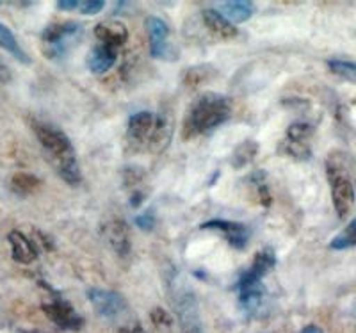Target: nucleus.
Segmentation results:
<instances>
[{
	"mask_svg": "<svg viewBox=\"0 0 356 333\" xmlns=\"http://www.w3.org/2000/svg\"><path fill=\"white\" fill-rule=\"evenodd\" d=\"M203 24L207 25V29L211 31L216 36L222 38V40H232V38L237 36V29L232 24L228 18H225L218 9H205L202 13Z\"/></svg>",
	"mask_w": 356,
	"mask_h": 333,
	"instance_id": "15",
	"label": "nucleus"
},
{
	"mask_svg": "<svg viewBox=\"0 0 356 333\" xmlns=\"http://www.w3.org/2000/svg\"><path fill=\"white\" fill-rule=\"evenodd\" d=\"M106 8V2L104 0H86V2H81V8L79 11L82 15H97L102 9Z\"/></svg>",
	"mask_w": 356,
	"mask_h": 333,
	"instance_id": "26",
	"label": "nucleus"
},
{
	"mask_svg": "<svg viewBox=\"0 0 356 333\" xmlns=\"http://www.w3.org/2000/svg\"><path fill=\"white\" fill-rule=\"evenodd\" d=\"M95 36L100 43H106L111 47H122L129 40V29L120 20H106L95 27Z\"/></svg>",
	"mask_w": 356,
	"mask_h": 333,
	"instance_id": "13",
	"label": "nucleus"
},
{
	"mask_svg": "<svg viewBox=\"0 0 356 333\" xmlns=\"http://www.w3.org/2000/svg\"><path fill=\"white\" fill-rule=\"evenodd\" d=\"M0 47H2L6 52L11 54V56L15 57L17 61H20L22 65H31V57H29L27 52L22 49V45L18 43L17 38H15L11 29L4 24H0Z\"/></svg>",
	"mask_w": 356,
	"mask_h": 333,
	"instance_id": "17",
	"label": "nucleus"
},
{
	"mask_svg": "<svg viewBox=\"0 0 356 333\" xmlns=\"http://www.w3.org/2000/svg\"><path fill=\"white\" fill-rule=\"evenodd\" d=\"M118 333H146V332L143 330V326L139 325L138 321H134V323H129V325L122 326V328L118 330Z\"/></svg>",
	"mask_w": 356,
	"mask_h": 333,
	"instance_id": "29",
	"label": "nucleus"
},
{
	"mask_svg": "<svg viewBox=\"0 0 356 333\" xmlns=\"http://www.w3.org/2000/svg\"><path fill=\"white\" fill-rule=\"evenodd\" d=\"M328 68L333 74L339 77L346 79L348 82L356 84V63L355 61H344V59H330Z\"/></svg>",
	"mask_w": 356,
	"mask_h": 333,
	"instance_id": "21",
	"label": "nucleus"
},
{
	"mask_svg": "<svg viewBox=\"0 0 356 333\" xmlns=\"http://www.w3.org/2000/svg\"><path fill=\"white\" fill-rule=\"evenodd\" d=\"M237 293H239L241 307L244 312H257L266 298V289L260 278L253 277L251 273L244 271L237 282Z\"/></svg>",
	"mask_w": 356,
	"mask_h": 333,
	"instance_id": "9",
	"label": "nucleus"
},
{
	"mask_svg": "<svg viewBox=\"0 0 356 333\" xmlns=\"http://www.w3.org/2000/svg\"><path fill=\"white\" fill-rule=\"evenodd\" d=\"M118 59V49L116 47L106 45V43H98L88 56V66L95 75L107 74Z\"/></svg>",
	"mask_w": 356,
	"mask_h": 333,
	"instance_id": "14",
	"label": "nucleus"
},
{
	"mask_svg": "<svg viewBox=\"0 0 356 333\" xmlns=\"http://www.w3.org/2000/svg\"><path fill=\"white\" fill-rule=\"evenodd\" d=\"M11 186L13 189L20 195H27V193H33L36 187H40V179L31 173H17V175L11 179Z\"/></svg>",
	"mask_w": 356,
	"mask_h": 333,
	"instance_id": "22",
	"label": "nucleus"
},
{
	"mask_svg": "<svg viewBox=\"0 0 356 333\" xmlns=\"http://www.w3.org/2000/svg\"><path fill=\"white\" fill-rule=\"evenodd\" d=\"M314 134V127L307 122H298L292 123L287 129V139L298 143H308V139Z\"/></svg>",
	"mask_w": 356,
	"mask_h": 333,
	"instance_id": "23",
	"label": "nucleus"
},
{
	"mask_svg": "<svg viewBox=\"0 0 356 333\" xmlns=\"http://www.w3.org/2000/svg\"><path fill=\"white\" fill-rule=\"evenodd\" d=\"M202 230H216L221 232L225 239L230 243L232 248L235 250H244L246 248L248 241H250V230L248 227L241 223H235V221H227V220H211L205 221V223L200 225Z\"/></svg>",
	"mask_w": 356,
	"mask_h": 333,
	"instance_id": "10",
	"label": "nucleus"
},
{
	"mask_svg": "<svg viewBox=\"0 0 356 333\" xmlns=\"http://www.w3.org/2000/svg\"><path fill=\"white\" fill-rule=\"evenodd\" d=\"M282 150L294 159H310L312 155L310 145H308V143H298L291 141V139H285V143L282 145Z\"/></svg>",
	"mask_w": 356,
	"mask_h": 333,
	"instance_id": "24",
	"label": "nucleus"
},
{
	"mask_svg": "<svg viewBox=\"0 0 356 333\" xmlns=\"http://www.w3.org/2000/svg\"><path fill=\"white\" fill-rule=\"evenodd\" d=\"M355 246H356V218L353 221H349L348 227L340 232L339 236H335L332 241H330V248L339 250V252L355 248Z\"/></svg>",
	"mask_w": 356,
	"mask_h": 333,
	"instance_id": "19",
	"label": "nucleus"
},
{
	"mask_svg": "<svg viewBox=\"0 0 356 333\" xmlns=\"http://www.w3.org/2000/svg\"><path fill=\"white\" fill-rule=\"evenodd\" d=\"M301 333H323V328H319L316 325H308L301 330Z\"/></svg>",
	"mask_w": 356,
	"mask_h": 333,
	"instance_id": "32",
	"label": "nucleus"
},
{
	"mask_svg": "<svg viewBox=\"0 0 356 333\" xmlns=\"http://www.w3.org/2000/svg\"><path fill=\"white\" fill-rule=\"evenodd\" d=\"M41 309H43V312L47 314V317L54 325L59 326L61 330H66V332H79L84 326V319L63 298L56 296L54 300L43 303Z\"/></svg>",
	"mask_w": 356,
	"mask_h": 333,
	"instance_id": "7",
	"label": "nucleus"
},
{
	"mask_svg": "<svg viewBox=\"0 0 356 333\" xmlns=\"http://www.w3.org/2000/svg\"><path fill=\"white\" fill-rule=\"evenodd\" d=\"M82 36V25L77 22H61L52 24L44 29L41 34L43 41V52L50 59H63Z\"/></svg>",
	"mask_w": 356,
	"mask_h": 333,
	"instance_id": "4",
	"label": "nucleus"
},
{
	"mask_svg": "<svg viewBox=\"0 0 356 333\" xmlns=\"http://www.w3.org/2000/svg\"><path fill=\"white\" fill-rule=\"evenodd\" d=\"M184 333H202V332H184Z\"/></svg>",
	"mask_w": 356,
	"mask_h": 333,
	"instance_id": "33",
	"label": "nucleus"
},
{
	"mask_svg": "<svg viewBox=\"0 0 356 333\" xmlns=\"http://www.w3.org/2000/svg\"><path fill=\"white\" fill-rule=\"evenodd\" d=\"M9 81H11V70H9V66L0 57V84H6Z\"/></svg>",
	"mask_w": 356,
	"mask_h": 333,
	"instance_id": "30",
	"label": "nucleus"
},
{
	"mask_svg": "<svg viewBox=\"0 0 356 333\" xmlns=\"http://www.w3.org/2000/svg\"><path fill=\"white\" fill-rule=\"evenodd\" d=\"M33 130L44 150L47 161L56 170V173L68 186H79L82 182V171L79 166L77 154L72 141L61 129L44 122H34Z\"/></svg>",
	"mask_w": 356,
	"mask_h": 333,
	"instance_id": "1",
	"label": "nucleus"
},
{
	"mask_svg": "<svg viewBox=\"0 0 356 333\" xmlns=\"http://www.w3.org/2000/svg\"><path fill=\"white\" fill-rule=\"evenodd\" d=\"M88 300L91 301L95 312L104 319H118V317L129 312L127 300L116 291L91 287L88 291Z\"/></svg>",
	"mask_w": 356,
	"mask_h": 333,
	"instance_id": "6",
	"label": "nucleus"
},
{
	"mask_svg": "<svg viewBox=\"0 0 356 333\" xmlns=\"http://www.w3.org/2000/svg\"><path fill=\"white\" fill-rule=\"evenodd\" d=\"M102 237L106 239V243L109 244V248L113 250L116 255L123 257V259L129 257L132 243H130V232L125 221L122 220L107 221V223L102 227Z\"/></svg>",
	"mask_w": 356,
	"mask_h": 333,
	"instance_id": "11",
	"label": "nucleus"
},
{
	"mask_svg": "<svg viewBox=\"0 0 356 333\" xmlns=\"http://www.w3.org/2000/svg\"><path fill=\"white\" fill-rule=\"evenodd\" d=\"M134 223H136V227H138V228H141V230L152 232L155 228V214H154V211H146L145 214L138 216Z\"/></svg>",
	"mask_w": 356,
	"mask_h": 333,
	"instance_id": "25",
	"label": "nucleus"
},
{
	"mask_svg": "<svg viewBox=\"0 0 356 333\" xmlns=\"http://www.w3.org/2000/svg\"><path fill=\"white\" fill-rule=\"evenodd\" d=\"M275 266H276V253L273 252L271 248H264L262 252L257 253L255 260H253V264H251V268L246 269V271L251 273L253 277H257L262 280V278L266 277L267 273L271 271Z\"/></svg>",
	"mask_w": 356,
	"mask_h": 333,
	"instance_id": "18",
	"label": "nucleus"
},
{
	"mask_svg": "<svg viewBox=\"0 0 356 333\" xmlns=\"http://www.w3.org/2000/svg\"><path fill=\"white\" fill-rule=\"evenodd\" d=\"M152 321L157 328H170L171 326V317L168 316L164 309H155L152 312Z\"/></svg>",
	"mask_w": 356,
	"mask_h": 333,
	"instance_id": "27",
	"label": "nucleus"
},
{
	"mask_svg": "<svg viewBox=\"0 0 356 333\" xmlns=\"http://www.w3.org/2000/svg\"><path fill=\"white\" fill-rule=\"evenodd\" d=\"M9 246H11V257L18 264H31L38 259V250L34 243L25 236L24 232L13 230L8 236Z\"/></svg>",
	"mask_w": 356,
	"mask_h": 333,
	"instance_id": "12",
	"label": "nucleus"
},
{
	"mask_svg": "<svg viewBox=\"0 0 356 333\" xmlns=\"http://www.w3.org/2000/svg\"><path fill=\"white\" fill-rule=\"evenodd\" d=\"M141 200H143V193H134L132 196H130V205H132V207H139V205H141Z\"/></svg>",
	"mask_w": 356,
	"mask_h": 333,
	"instance_id": "31",
	"label": "nucleus"
},
{
	"mask_svg": "<svg viewBox=\"0 0 356 333\" xmlns=\"http://www.w3.org/2000/svg\"><path fill=\"white\" fill-rule=\"evenodd\" d=\"M79 8H81V2L77 0H59L57 2V9H61V11H73Z\"/></svg>",
	"mask_w": 356,
	"mask_h": 333,
	"instance_id": "28",
	"label": "nucleus"
},
{
	"mask_svg": "<svg viewBox=\"0 0 356 333\" xmlns=\"http://www.w3.org/2000/svg\"><path fill=\"white\" fill-rule=\"evenodd\" d=\"M222 17L228 18L232 24H243L248 22L253 13H255V6L251 2H244V0H234V2H222L218 8Z\"/></svg>",
	"mask_w": 356,
	"mask_h": 333,
	"instance_id": "16",
	"label": "nucleus"
},
{
	"mask_svg": "<svg viewBox=\"0 0 356 333\" xmlns=\"http://www.w3.org/2000/svg\"><path fill=\"white\" fill-rule=\"evenodd\" d=\"M257 152H259V145L255 141H244L239 147L235 148L234 155H232V164L234 168H243L248 163H251L255 159Z\"/></svg>",
	"mask_w": 356,
	"mask_h": 333,
	"instance_id": "20",
	"label": "nucleus"
},
{
	"mask_svg": "<svg viewBox=\"0 0 356 333\" xmlns=\"http://www.w3.org/2000/svg\"><path fill=\"white\" fill-rule=\"evenodd\" d=\"M170 123L159 114L141 111L130 116L127 139L138 150H159L170 141Z\"/></svg>",
	"mask_w": 356,
	"mask_h": 333,
	"instance_id": "3",
	"label": "nucleus"
},
{
	"mask_svg": "<svg viewBox=\"0 0 356 333\" xmlns=\"http://www.w3.org/2000/svg\"><path fill=\"white\" fill-rule=\"evenodd\" d=\"M146 33L150 38V54L157 59L171 61L175 57V49L170 43V27L162 18L148 17L145 22Z\"/></svg>",
	"mask_w": 356,
	"mask_h": 333,
	"instance_id": "8",
	"label": "nucleus"
},
{
	"mask_svg": "<svg viewBox=\"0 0 356 333\" xmlns=\"http://www.w3.org/2000/svg\"><path fill=\"white\" fill-rule=\"evenodd\" d=\"M232 116V104L225 95L203 93L191 104L184 122V138L207 134L216 127L228 122Z\"/></svg>",
	"mask_w": 356,
	"mask_h": 333,
	"instance_id": "2",
	"label": "nucleus"
},
{
	"mask_svg": "<svg viewBox=\"0 0 356 333\" xmlns=\"http://www.w3.org/2000/svg\"><path fill=\"white\" fill-rule=\"evenodd\" d=\"M326 171H328V182L330 191H332L333 207H335V212L340 220H344V218L349 216V212L353 211V207H355V184H353L351 177L348 175V170H344L340 164L333 163L332 159L326 164Z\"/></svg>",
	"mask_w": 356,
	"mask_h": 333,
	"instance_id": "5",
	"label": "nucleus"
}]
</instances>
